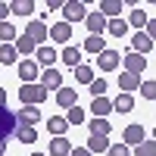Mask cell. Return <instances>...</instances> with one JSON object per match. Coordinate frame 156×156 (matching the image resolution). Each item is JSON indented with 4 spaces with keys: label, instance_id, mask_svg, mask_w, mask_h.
Returning <instances> with one entry per match:
<instances>
[{
    "label": "cell",
    "instance_id": "1",
    "mask_svg": "<svg viewBox=\"0 0 156 156\" xmlns=\"http://www.w3.org/2000/svg\"><path fill=\"white\" fill-rule=\"evenodd\" d=\"M19 97H22V106H37V103L47 100V90H44L41 84H22Z\"/></svg>",
    "mask_w": 156,
    "mask_h": 156
},
{
    "label": "cell",
    "instance_id": "2",
    "mask_svg": "<svg viewBox=\"0 0 156 156\" xmlns=\"http://www.w3.org/2000/svg\"><path fill=\"white\" fill-rule=\"evenodd\" d=\"M25 34H28L37 47H44V41H50V28H47L41 19H31L28 25H25Z\"/></svg>",
    "mask_w": 156,
    "mask_h": 156
},
{
    "label": "cell",
    "instance_id": "3",
    "mask_svg": "<svg viewBox=\"0 0 156 156\" xmlns=\"http://www.w3.org/2000/svg\"><path fill=\"white\" fill-rule=\"evenodd\" d=\"M62 16H66V25H72V22H84V19H87V6L69 0V3H62Z\"/></svg>",
    "mask_w": 156,
    "mask_h": 156
},
{
    "label": "cell",
    "instance_id": "4",
    "mask_svg": "<svg viewBox=\"0 0 156 156\" xmlns=\"http://www.w3.org/2000/svg\"><path fill=\"white\" fill-rule=\"evenodd\" d=\"M12 134H16V112L3 106V109H0V140H6Z\"/></svg>",
    "mask_w": 156,
    "mask_h": 156
},
{
    "label": "cell",
    "instance_id": "5",
    "mask_svg": "<svg viewBox=\"0 0 156 156\" xmlns=\"http://www.w3.org/2000/svg\"><path fill=\"white\" fill-rule=\"evenodd\" d=\"M37 122H41V109H37V106H22L19 112H16V128H22V125H37Z\"/></svg>",
    "mask_w": 156,
    "mask_h": 156
},
{
    "label": "cell",
    "instance_id": "6",
    "mask_svg": "<svg viewBox=\"0 0 156 156\" xmlns=\"http://www.w3.org/2000/svg\"><path fill=\"white\" fill-rule=\"evenodd\" d=\"M37 84H41L47 94H50L53 87L59 90V87H62V75H59V69H44V72H41V81H37Z\"/></svg>",
    "mask_w": 156,
    "mask_h": 156
},
{
    "label": "cell",
    "instance_id": "7",
    "mask_svg": "<svg viewBox=\"0 0 156 156\" xmlns=\"http://www.w3.org/2000/svg\"><path fill=\"white\" fill-rule=\"evenodd\" d=\"M19 78H22V84H37V62L22 59L19 62Z\"/></svg>",
    "mask_w": 156,
    "mask_h": 156
},
{
    "label": "cell",
    "instance_id": "8",
    "mask_svg": "<svg viewBox=\"0 0 156 156\" xmlns=\"http://www.w3.org/2000/svg\"><path fill=\"white\" fill-rule=\"evenodd\" d=\"M125 9V3H122V0H100V16L103 19H119V12Z\"/></svg>",
    "mask_w": 156,
    "mask_h": 156
},
{
    "label": "cell",
    "instance_id": "9",
    "mask_svg": "<svg viewBox=\"0 0 156 156\" xmlns=\"http://www.w3.org/2000/svg\"><path fill=\"white\" fill-rule=\"evenodd\" d=\"M50 41L66 44V47H69V41H72V25H66V22H56L53 28H50Z\"/></svg>",
    "mask_w": 156,
    "mask_h": 156
},
{
    "label": "cell",
    "instance_id": "10",
    "mask_svg": "<svg viewBox=\"0 0 156 156\" xmlns=\"http://www.w3.org/2000/svg\"><path fill=\"white\" fill-rule=\"evenodd\" d=\"M56 103H59L62 109L78 106V94H75V87H59V90H56Z\"/></svg>",
    "mask_w": 156,
    "mask_h": 156
},
{
    "label": "cell",
    "instance_id": "11",
    "mask_svg": "<svg viewBox=\"0 0 156 156\" xmlns=\"http://www.w3.org/2000/svg\"><path fill=\"white\" fill-rule=\"evenodd\" d=\"M140 140H147L144 128H140V125H128V128H125V140H122V144H125V147H137Z\"/></svg>",
    "mask_w": 156,
    "mask_h": 156
},
{
    "label": "cell",
    "instance_id": "12",
    "mask_svg": "<svg viewBox=\"0 0 156 156\" xmlns=\"http://www.w3.org/2000/svg\"><path fill=\"white\" fill-rule=\"evenodd\" d=\"M97 62H100V69H103V72H112V69L122 62V56L115 53V50H103V53L97 56Z\"/></svg>",
    "mask_w": 156,
    "mask_h": 156
},
{
    "label": "cell",
    "instance_id": "13",
    "mask_svg": "<svg viewBox=\"0 0 156 156\" xmlns=\"http://www.w3.org/2000/svg\"><path fill=\"white\" fill-rule=\"evenodd\" d=\"M147 69V59L140 56V53H128L125 56V72H131V75H140Z\"/></svg>",
    "mask_w": 156,
    "mask_h": 156
},
{
    "label": "cell",
    "instance_id": "14",
    "mask_svg": "<svg viewBox=\"0 0 156 156\" xmlns=\"http://www.w3.org/2000/svg\"><path fill=\"white\" fill-rule=\"evenodd\" d=\"M66 128H69L66 115H50V119H47V131L53 134V137H62V134H66Z\"/></svg>",
    "mask_w": 156,
    "mask_h": 156
},
{
    "label": "cell",
    "instance_id": "15",
    "mask_svg": "<svg viewBox=\"0 0 156 156\" xmlns=\"http://www.w3.org/2000/svg\"><path fill=\"white\" fill-rule=\"evenodd\" d=\"M84 25H87V31H90V34H103V31H106V19H103L100 12H87Z\"/></svg>",
    "mask_w": 156,
    "mask_h": 156
},
{
    "label": "cell",
    "instance_id": "16",
    "mask_svg": "<svg viewBox=\"0 0 156 156\" xmlns=\"http://www.w3.org/2000/svg\"><path fill=\"white\" fill-rule=\"evenodd\" d=\"M90 112H94V119H106V112H112V100H106V97H94Z\"/></svg>",
    "mask_w": 156,
    "mask_h": 156
},
{
    "label": "cell",
    "instance_id": "17",
    "mask_svg": "<svg viewBox=\"0 0 156 156\" xmlns=\"http://www.w3.org/2000/svg\"><path fill=\"white\" fill-rule=\"evenodd\" d=\"M34 56H37V62H44L47 69H53V66H50V62H56V59H59V53H56V50L50 47V44H44V47H37V50H34Z\"/></svg>",
    "mask_w": 156,
    "mask_h": 156
},
{
    "label": "cell",
    "instance_id": "18",
    "mask_svg": "<svg viewBox=\"0 0 156 156\" xmlns=\"http://www.w3.org/2000/svg\"><path fill=\"white\" fill-rule=\"evenodd\" d=\"M131 47H134V53L144 56V53H150V50H153V41H150L144 31H137V34H131Z\"/></svg>",
    "mask_w": 156,
    "mask_h": 156
},
{
    "label": "cell",
    "instance_id": "19",
    "mask_svg": "<svg viewBox=\"0 0 156 156\" xmlns=\"http://www.w3.org/2000/svg\"><path fill=\"white\" fill-rule=\"evenodd\" d=\"M90 137H109V131H112V125H109V119H90Z\"/></svg>",
    "mask_w": 156,
    "mask_h": 156
},
{
    "label": "cell",
    "instance_id": "20",
    "mask_svg": "<svg viewBox=\"0 0 156 156\" xmlns=\"http://www.w3.org/2000/svg\"><path fill=\"white\" fill-rule=\"evenodd\" d=\"M119 87H122V94H131V90H137V87H140V75L122 72V75H119Z\"/></svg>",
    "mask_w": 156,
    "mask_h": 156
},
{
    "label": "cell",
    "instance_id": "21",
    "mask_svg": "<svg viewBox=\"0 0 156 156\" xmlns=\"http://www.w3.org/2000/svg\"><path fill=\"white\" fill-rule=\"evenodd\" d=\"M59 59H62V62H69L72 69H78V66H81V50L69 44V47H62V53H59Z\"/></svg>",
    "mask_w": 156,
    "mask_h": 156
},
{
    "label": "cell",
    "instance_id": "22",
    "mask_svg": "<svg viewBox=\"0 0 156 156\" xmlns=\"http://www.w3.org/2000/svg\"><path fill=\"white\" fill-rule=\"evenodd\" d=\"M69 153H72L69 137H53L50 140V156H69Z\"/></svg>",
    "mask_w": 156,
    "mask_h": 156
},
{
    "label": "cell",
    "instance_id": "23",
    "mask_svg": "<svg viewBox=\"0 0 156 156\" xmlns=\"http://www.w3.org/2000/svg\"><path fill=\"white\" fill-rule=\"evenodd\" d=\"M31 12H34L31 0H12L9 3V16H31Z\"/></svg>",
    "mask_w": 156,
    "mask_h": 156
},
{
    "label": "cell",
    "instance_id": "24",
    "mask_svg": "<svg viewBox=\"0 0 156 156\" xmlns=\"http://www.w3.org/2000/svg\"><path fill=\"white\" fill-rule=\"evenodd\" d=\"M34 50H37V44L31 41L28 34H22V37H16V53H22L25 59H28V53H34Z\"/></svg>",
    "mask_w": 156,
    "mask_h": 156
},
{
    "label": "cell",
    "instance_id": "25",
    "mask_svg": "<svg viewBox=\"0 0 156 156\" xmlns=\"http://www.w3.org/2000/svg\"><path fill=\"white\" fill-rule=\"evenodd\" d=\"M84 50H87V53H103V50H106V41H103V34H90L87 37V41H84Z\"/></svg>",
    "mask_w": 156,
    "mask_h": 156
},
{
    "label": "cell",
    "instance_id": "26",
    "mask_svg": "<svg viewBox=\"0 0 156 156\" xmlns=\"http://www.w3.org/2000/svg\"><path fill=\"white\" fill-rule=\"evenodd\" d=\"M112 109H115V112H131V109H134V97H131V94H119V97L112 100Z\"/></svg>",
    "mask_w": 156,
    "mask_h": 156
},
{
    "label": "cell",
    "instance_id": "27",
    "mask_svg": "<svg viewBox=\"0 0 156 156\" xmlns=\"http://www.w3.org/2000/svg\"><path fill=\"white\" fill-rule=\"evenodd\" d=\"M106 31L112 34V37H125V31H128V22L119 16V19H109L106 22Z\"/></svg>",
    "mask_w": 156,
    "mask_h": 156
},
{
    "label": "cell",
    "instance_id": "28",
    "mask_svg": "<svg viewBox=\"0 0 156 156\" xmlns=\"http://www.w3.org/2000/svg\"><path fill=\"white\" fill-rule=\"evenodd\" d=\"M128 25H131V28H140V31H144V28H147V12L140 9V6H134V9H131V16H128Z\"/></svg>",
    "mask_w": 156,
    "mask_h": 156
},
{
    "label": "cell",
    "instance_id": "29",
    "mask_svg": "<svg viewBox=\"0 0 156 156\" xmlns=\"http://www.w3.org/2000/svg\"><path fill=\"white\" fill-rule=\"evenodd\" d=\"M19 53H16V47L12 44H0V66H6V62H16Z\"/></svg>",
    "mask_w": 156,
    "mask_h": 156
},
{
    "label": "cell",
    "instance_id": "30",
    "mask_svg": "<svg viewBox=\"0 0 156 156\" xmlns=\"http://www.w3.org/2000/svg\"><path fill=\"white\" fill-rule=\"evenodd\" d=\"M75 81H78V84H90V81H94V69L81 62V66L75 69Z\"/></svg>",
    "mask_w": 156,
    "mask_h": 156
},
{
    "label": "cell",
    "instance_id": "31",
    "mask_svg": "<svg viewBox=\"0 0 156 156\" xmlns=\"http://www.w3.org/2000/svg\"><path fill=\"white\" fill-rule=\"evenodd\" d=\"M16 137L22 140V144H34V140H37V131H34L31 125H22V128H16Z\"/></svg>",
    "mask_w": 156,
    "mask_h": 156
},
{
    "label": "cell",
    "instance_id": "32",
    "mask_svg": "<svg viewBox=\"0 0 156 156\" xmlns=\"http://www.w3.org/2000/svg\"><path fill=\"white\" fill-rule=\"evenodd\" d=\"M134 156H156V140H140V144L134 147Z\"/></svg>",
    "mask_w": 156,
    "mask_h": 156
},
{
    "label": "cell",
    "instance_id": "33",
    "mask_svg": "<svg viewBox=\"0 0 156 156\" xmlns=\"http://www.w3.org/2000/svg\"><path fill=\"white\" fill-rule=\"evenodd\" d=\"M66 122L69 125H84V109H78V106L66 109Z\"/></svg>",
    "mask_w": 156,
    "mask_h": 156
},
{
    "label": "cell",
    "instance_id": "34",
    "mask_svg": "<svg viewBox=\"0 0 156 156\" xmlns=\"http://www.w3.org/2000/svg\"><path fill=\"white\" fill-rule=\"evenodd\" d=\"M16 28H12V25L9 22H0V41H3V44H9V41H16Z\"/></svg>",
    "mask_w": 156,
    "mask_h": 156
},
{
    "label": "cell",
    "instance_id": "35",
    "mask_svg": "<svg viewBox=\"0 0 156 156\" xmlns=\"http://www.w3.org/2000/svg\"><path fill=\"white\" fill-rule=\"evenodd\" d=\"M87 150L90 153H103V150H109V140L106 137H90L87 140Z\"/></svg>",
    "mask_w": 156,
    "mask_h": 156
},
{
    "label": "cell",
    "instance_id": "36",
    "mask_svg": "<svg viewBox=\"0 0 156 156\" xmlns=\"http://www.w3.org/2000/svg\"><path fill=\"white\" fill-rule=\"evenodd\" d=\"M137 90H140L147 100H156V81H140V87H137Z\"/></svg>",
    "mask_w": 156,
    "mask_h": 156
},
{
    "label": "cell",
    "instance_id": "37",
    "mask_svg": "<svg viewBox=\"0 0 156 156\" xmlns=\"http://www.w3.org/2000/svg\"><path fill=\"white\" fill-rule=\"evenodd\" d=\"M90 94L103 97V94H106V81H103V78H94V81H90Z\"/></svg>",
    "mask_w": 156,
    "mask_h": 156
},
{
    "label": "cell",
    "instance_id": "38",
    "mask_svg": "<svg viewBox=\"0 0 156 156\" xmlns=\"http://www.w3.org/2000/svg\"><path fill=\"white\" fill-rule=\"evenodd\" d=\"M106 153H109V156H131V153H128V147H125V144H112V147H109Z\"/></svg>",
    "mask_w": 156,
    "mask_h": 156
},
{
    "label": "cell",
    "instance_id": "39",
    "mask_svg": "<svg viewBox=\"0 0 156 156\" xmlns=\"http://www.w3.org/2000/svg\"><path fill=\"white\" fill-rule=\"evenodd\" d=\"M144 34L150 37V41H156V19H147V28H144Z\"/></svg>",
    "mask_w": 156,
    "mask_h": 156
},
{
    "label": "cell",
    "instance_id": "40",
    "mask_svg": "<svg viewBox=\"0 0 156 156\" xmlns=\"http://www.w3.org/2000/svg\"><path fill=\"white\" fill-rule=\"evenodd\" d=\"M69 156H94V153H90V150H87V147H78V150H72V153H69Z\"/></svg>",
    "mask_w": 156,
    "mask_h": 156
},
{
    "label": "cell",
    "instance_id": "41",
    "mask_svg": "<svg viewBox=\"0 0 156 156\" xmlns=\"http://www.w3.org/2000/svg\"><path fill=\"white\" fill-rule=\"evenodd\" d=\"M6 16H9V3H0V22H6Z\"/></svg>",
    "mask_w": 156,
    "mask_h": 156
},
{
    "label": "cell",
    "instance_id": "42",
    "mask_svg": "<svg viewBox=\"0 0 156 156\" xmlns=\"http://www.w3.org/2000/svg\"><path fill=\"white\" fill-rule=\"evenodd\" d=\"M47 9H62V0H47Z\"/></svg>",
    "mask_w": 156,
    "mask_h": 156
},
{
    "label": "cell",
    "instance_id": "43",
    "mask_svg": "<svg viewBox=\"0 0 156 156\" xmlns=\"http://www.w3.org/2000/svg\"><path fill=\"white\" fill-rule=\"evenodd\" d=\"M3 106H6V90L0 87V109H3Z\"/></svg>",
    "mask_w": 156,
    "mask_h": 156
},
{
    "label": "cell",
    "instance_id": "44",
    "mask_svg": "<svg viewBox=\"0 0 156 156\" xmlns=\"http://www.w3.org/2000/svg\"><path fill=\"white\" fill-rule=\"evenodd\" d=\"M0 156H6V140H0Z\"/></svg>",
    "mask_w": 156,
    "mask_h": 156
},
{
    "label": "cell",
    "instance_id": "45",
    "mask_svg": "<svg viewBox=\"0 0 156 156\" xmlns=\"http://www.w3.org/2000/svg\"><path fill=\"white\" fill-rule=\"evenodd\" d=\"M153 140H156V128H153Z\"/></svg>",
    "mask_w": 156,
    "mask_h": 156
},
{
    "label": "cell",
    "instance_id": "46",
    "mask_svg": "<svg viewBox=\"0 0 156 156\" xmlns=\"http://www.w3.org/2000/svg\"><path fill=\"white\" fill-rule=\"evenodd\" d=\"M31 156H44V153H31Z\"/></svg>",
    "mask_w": 156,
    "mask_h": 156
}]
</instances>
